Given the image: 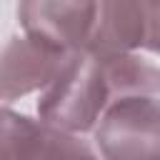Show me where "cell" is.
<instances>
[{"mask_svg": "<svg viewBox=\"0 0 160 160\" xmlns=\"http://www.w3.org/2000/svg\"><path fill=\"white\" fill-rule=\"evenodd\" d=\"M112 105V92L98 55L82 50L65 60L55 80L40 90L38 118L65 132H92L102 112Z\"/></svg>", "mask_w": 160, "mask_h": 160, "instance_id": "1", "label": "cell"}, {"mask_svg": "<svg viewBox=\"0 0 160 160\" xmlns=\"http://www.w3.org/2000/svg\"><path fill=\"white\" fill-rule=\"evenodd\" d=\"M112 92V102L135 95H160V65L135 52L98 55Z\"/></svg>", "mask_w": 160, "mask_h": 160, "instance_id": "7", "label": "cell"}, {"mask_svg": "<svg viewBox=\"0 0 160 160\" xmlns=\"http://www.w3.org/2000/svg\"><path fill=\"white\" fill-rule=\"evenodd\" d=\"M102 160H160V95L115 100L92 130Z\"/></svg>", "mask_w": 160, "mask_h": 160, "instance_id": "2", "label": "cell"}, {"mask_svg": "<svg viewBox=\"0 0 160 160\" xmlns=\"http://www.w3.org/2000/svg\"><path fill=\"white\" fill-rule=\"evenodd\" d=\"M70 55L35 40L30 35H12L2 50L0 60V95L2 102L10 105L12 100H20L30 92L45 90L55 75L62 70L65 60Z\"/></svg>", "mask_w": 160, "mask_h": 160, "instance_id": "5", "label": "cell"}, {"mask_svg": "<svg viewBox=\"0 0 160 160\" xmlns=\"http://www.w3.org/2000/svg\"><path fill=\"white\" fill-rule=\"evenodd\" d=\"M100 0H18V20L25 35L68 55L90 45Z\"/></svg>", "mask_w": 160, "mask_h": 160, "instance_id": "3", "label": "cell"}, {"mask_svg": "<svg viewBox=\"0 0 160 160\" xmlns=\"http://www.w3.org/2000/svg\"><path fill=\"white\" fill-rule=\"evenodd\" d=\"M148 18L140 0H100L98 22L88 45L92 55L145 50Z\"/></svg>", "mask_w": 160, "mask_h": 160, "instance_id": "6", "label": "cell"}, {"mask_svg": "<svg viewBox=\"0 0 160 160\" xmlns=\"http://www.w3.org/2000/svg\"><path fill=\"white\" fill-rule=\"evenodd\" d=\"M2 160H102L98 148L75 132L55 130L40 118L2 108Z\"/></svg>", "mask_w": 160, "mask_h": 160, "instance_id": "4", "label": "cell"}, {"mask_svg": "<svg viewBox=\"0 0 160 160\" xmlns=\"http://www.w3.org/2000/svg\"><path fill=\"white\" fill-rule=\"evenodd\" d=\"M148 18V42L145 52L160 55V0H140Z\"/></svg>", "mask_w": 160, "mask_h": 160, "instance_id": "8", "label": "cell"}]
</instances>
